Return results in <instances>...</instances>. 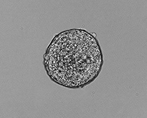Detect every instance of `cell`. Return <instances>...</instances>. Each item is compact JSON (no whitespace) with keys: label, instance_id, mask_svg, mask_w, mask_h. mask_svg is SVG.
Returning a JSON list of instances; mask_svg holds the SVG:
<instances>
[{"label":"cell","instance_id":"obj_1","mask_svg":"<svg viewBox=\"0 0 147 118\" xmlns=\"http://www.w3.org/2000/svg\"><path fill=\"white\" fill-rule=\"evenodd\" d=\"M44 59L51 79L70 88L90 83L102 65V52L96 39L81 30H71L57 35Z\"/></svg>","mask_w":147,"mask_h":118}]
</instances>
